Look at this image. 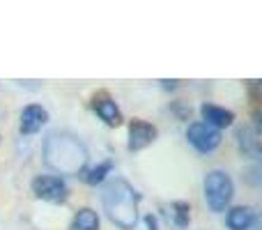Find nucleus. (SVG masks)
Here are the masks:
<instances>
[{
  "label": "nucleus",
  "instance_id": "16",
  "mask_svg": "<svg viewBox=\"0 0 262 230\" xmlns=\"http://www.w3.org/2000/svg\"><path fill=\"white\" fill-rule=\"evenodd\" d=\"M161 83H163L166 88H175V86H177V81H161Z\"/></svg>",
  "mask_w": 262,
  "mask_h": 230
},
{
  "label": "nucleus",
  "instance_id": "1",
  "mask_svg": "<svg viewBox=\"0 0 262 230\" xmlns=\"http://www.w3.org/2000/svg\"><path fill=\"white\" fill-rule=\"evenodd\" d=\"M44 161L60 175H78L88 163V150L74 134L53 131L44 140Z\"/></svg>",
  "mask_w": 262,
  "mask_h": 230
},
{
  "label": "nucleus",
  "instance_id": "15",
  "mask_svg": "<svg viewBox=\"0 0 262 230\" xmlns=\"http://www.w3.org/2000/svg\"><path fill=\"white\" fill-rule=\"evenodd\" d=\"M145 223H147V230H159L157 217H152V214H147V217H145Z\"/></svg>",
  "mask_w": 262,
  "mask_h": 230
},
{
  "label": "nucleus",
  "instance_id": "10",
  "mask_svg": "<svg viewBox=\"0 0 262 230\" xmlns=\"http://www.w3.org/2000/svg\"><path fill=\"white\" fill-rule=\"evenodd\" d=\"M228 228L230 230H249L255 221V212L251 207H232L228 212Z\"/></svg>",
  "mask_w": 262,
  "mask_h": 230
},
{
  "label": "nucleus",
  "instance_id": "3",
  "mask_svg": "<svg viewBox=\"0 0 262 230\" xmlns=\"http://www.w3.org/2000/svg\"><path fill=\"white\" fill-rule=\"evenodd\" d=\"M235 196V184L230 175L223 171H212L205 177V198L214 212H223Z\"/></svg>",
  "mask_w": 262,
  "mask_h": 230
},
{
  "label": "nucleus",
  "instance_id": "12",
  "mask_svg": "<svg viewBox=\"0 0 262 230\" xmlns=\"http://www.w3.org/2000/svg\"><path fill=\"white\" fill-rule=\"evenodd\" d=\"M239 145L242 150H244L246 154H251V157H258L260 154V138H258V131L253 129V127H242L239 129Z\"/></svg>",
  "mask_w": 262,
  "mask_h": 230
},
{
  "label": "nucleus",
  "instance_id": "14",
  "mask_svg": "<svg viewBox=\"0 0 262 230\" xmlns=\"http://www.w3.org/2000/svg\"><path fill=\"white\" fill-rule=\"evenodd\" d=\"M189 203H172V221L175 226L186 228L189 226Z\"/></svg>",
  "mask_w": 262,
  "mask_h": 230
},
{
  "label": "nucleus",
  "instance_id": "13",
  "mask_svg": "<svg viewBox=\"0 0 262 230\" xmlns=\"http://www.w3.org/2000/svg\"><path fill=\"white\" fill-rule=\"evenodd\" d=\"M111 168H113V161H101L99 166H95L85 175V182H88V184H99V182L111 173Z\"/></svg>",
  "mask_w": 262,
  "mask_h": 230
},
{
  "label": "nucleus",
  "instance_id": "4",
  "mask_svg": "<svg viewBox=\"0 0 262 230\" xmlns=\"http://www.w3.org/2000/svg\"><path fill=\"white\" fill-rule=\"evenodd\" d=\"M32 194L49 203H64L69 196V189L58 175H37L32 180Z\"/></svg>",
  "mask_w": 262,
  "mask_h": 230
},
{
  "label": "nucleus",
  "instance_id": "9",
  "mask_svg": "<svg viewBox=\"0 0 262 230\" xmlns=\"http://www.w3.org/2000/svg\"><path fill=\"white\" fill-rule=\"evenodd\" d=\"M200 113L205 117V124L214 127V129H223V127H230L235 122V113L228 109H221L216 104H203Z\"/></svg>",
  "mask_w": 262,
  "mask_h": 230
},
{
  "label": "nucleus",
  "instance_id": "7",
  "mask_svg": "<svg viewBox=\"0 0 262 230\" xmlns=\"http://www.w3.org/2000/svg\"><path fill=\"white\" fill-rule=\"evenodd\" d=\"M92 109H95V113L99 115L108 127H118V124H122V113H120L118 104H115V101L111 99L108 95H99V97H95V101H92Z\"/></svg>",
  "mask_w": 262,
  "mask_h": 230
},
{
  "label": "nucleus",
  "instance_id": "8",
  "mask_svg": "<svg viewBox=\"0 0 262 230\" xmlns=\"http://www.w3.org/2000/svg\"><path fill=\"white\" fill-rule=\"evenodd\" d=\"M46 120H49V113H46L41 106H37V104L26 106L23 113H21V131L23 134H28V136L37 134V131L46 124Z\"/></svg>",
  "mask_w": 262,
  "mask_h": 230
},
{
  "label": "nucleus",
  "instance_id": "5",
  "mask_svg": "<svg viewBox=\"0 0 262 230\" xmlns=\"http://www.w3.org/2000/svg\"><path fill=\"white\" fill-rule=\"evenodd\" d=\"M186 138H189V143L193 145L198 152L207 154L221 145V131L205 124V122H193V124L189 127V131H186Z\"/></svg>",
  "mask_w": 262,
  "mask_h": 230
},
{
  "label": "nucleus",
  "instance_id": "6",
  "mask_svg": "<svg viewBox=\"0 0 262 230\" xmlns=\"http://www.w3.org/2000/svg\"><path fill=\"white\" fill-rule=\"evenodd\" d=\"M157 138V127L149 124L145 120H134L129 124V150L138 152V150L147 148L149 143H154Z\"/></svg>",
  "mask_w": 262,
  "mask_h": 230
},
{
  "label": "nucleus",
  "instance_id": "11",
  "mask_svg": "<svg viewBox=\"0 0 262 230\" xmlns=\"http://www.w3.org/2000/svg\"><path fill=\"white\" fill-rule=\"evenodd\" d=\"M69 230H99V214L90 207L78 210L74 221L69 223Z\"/></svg>",
  "mask_w": 262,
  "mask_h": 230
},
{
  "label": "nucleus",
  "instance_id": "2",
  "mask_svg": "<svg viewBox=\"0 0 262 230\" xmlns=\"http://www.w3.org/2000/svg\"><path fill=\"white\" fill-rule=\"evenodd\" d=\"M138 191L122 177L108 182L101 194V203H104L108 219L122 230H131L138 221Z\"/></svg>",
  "mask_w": 262,
  "mask_h": 230
}]
</instances>
